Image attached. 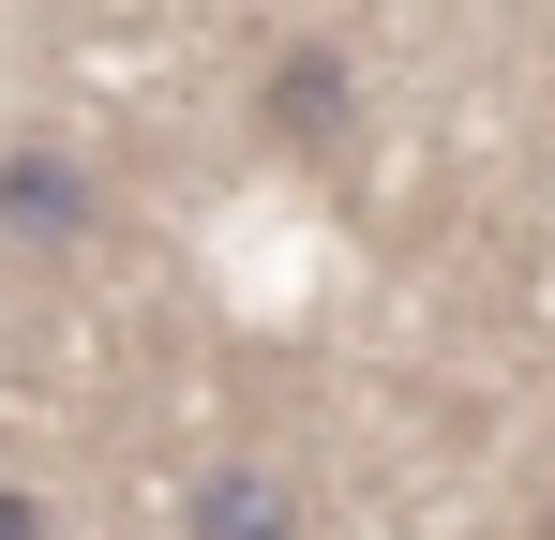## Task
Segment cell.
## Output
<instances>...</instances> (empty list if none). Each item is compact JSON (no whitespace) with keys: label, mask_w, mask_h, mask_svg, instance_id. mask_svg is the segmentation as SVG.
Listing matches in <instances>:
<instances>
[{"label":"cell","mask_w":555,"mask_h":540,"mask_svg":"<svg viewBox=\"0 0 555 540\" xmlns=\"http://www.w3.org/2000/svg\"><path fill=\"white\" fill-rule=\"evenodd\" d=\"M271 136L300 166H331L346 136H361V76H346V46H285L271 61Z\"/></svg>","instance_id":"cell-1"},{"label":"cell","mask_w":555,"mask_h":540,"mask_svg":"<svg viewBox=\"0 0 555 540\" xmlns=\"http://www.w3.org/2000/svg\"><path fill=\"white\" fill-rule=\"evenodd\" d=\"M181 540H300V480H285V465H256V450H225V465H195Z\"/></svg>","instance_id":"cell-2"},{"label":"cell","mask_w":555,"mask_h":540,"mask_svg":"<svg viewBox=\"0 0 555 540\" xmlns=\"http://www.w3.org/2000/svg\"><path fill=\"white\" fill-rule=\"evenodd\" d=\"M0 226H15L30 256H76V241H91V166H76V151H0Z\"/></svg>","instance_id":"cell-3"},{"label":"cell","mask_w":555,"mask_h":540,"mask_svg":"<svg viewBox=\"0 0 555 540\" xmlns=\"http://www.w3.org/2000/svg\"><path fill=\"white\" fill-rule=\"evenodd\" d=\"M0 540H46V496H0Z\"/></svg>","instance_id":"cell-4"}]
</instances>
